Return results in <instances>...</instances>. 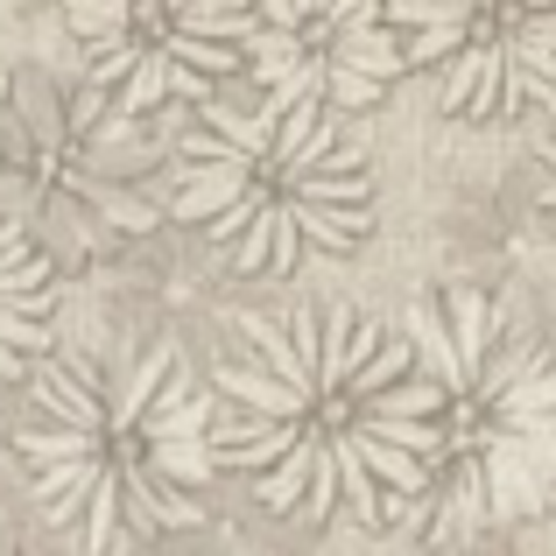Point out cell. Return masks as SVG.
I'll use <instances>...</instances> for the list:
<instances>
[{
	"label": "cell",
	"instance_id": "8992f818",
	"mask_svg": "<svg viewBox=\"0 0 556 556\" xmlns=\"http://www.w3.org/2000/svg\"><path fill=\"white\" fill-rule=\"evenodd\" d=\"M85 85L127 121L212 99L247 64V0H64Z\"/></svg>",
	"mask_w": 556,
	"mask_h": 556
},
{
	"label": "cell",
	"instance_id": "7a4b0ae2",
	"mask_svg": "<svg viewBox=\"0 0 556 556\" xmlns=\"http://www.w3.org/2000/svg\"><path fill=\"white\" fill-rule=\"evenodd\" d=\"M14 458L71 549L127 556L198 521L218 479L212 394L177 353L71 345L28 374Z\"/></svg>",
	"mask_w": 556,
	"mask_h": 556
},
{
	"label": "cell",
	"instance_id": "6da1fadb",
	"mask_svg": "<svg viewBox=\"0 0 556 556\" xmlns=\"http://www.w3.org/2000/svg\"><path fill=\"white\" fill-rule=\"evenodd\" d=\"M212 451L289 521H408L430 486L416 345L339 303L261 311L212 380Z\"/></svg>",
	"mask_w": 556,
	"mask_h": 556
},
{
	"label": "cell",
	"instance_id": "7c38bea8",
	"mask_svg": "<svg viewBox=\"0 0 556 556\" xmlns=\"http://www.w3.org/2000/svg\"><path fill=\"white\" fill-rule=\"evenodd\" d=\"M0 556H36L28 543H14V535H0Z\"/></svg>",
	"mask_w": 556,
	"mask_h": 556
},
{
	"label": "cell",
	"instance_id": "9c48e42d",
	"mask_svg": "<svg viewBox=\"0 0 556 556\" xmlns=\"http://www.w3.org/2000/svg\"><path fill=\"white\" fill-rule=\"evenodd\" d=\"M50 331H56V268L0 204V388L28 380L50 359Z\"/></svg>",
	"mask_w": 556,
	"mask_h": 556
},
{
	"label": "cell",
	"instance_id": "30bf717a",
	"mask_svg": "<svg viewBox=\"0 0 556 556\" xmlns=\"http://www.w3.org/2000/svg\"><path fill=\"white\" fill-rule=\"evenodd\" d=\"M535 163H543V190H535V204H543V218L556 226V99L543 106V141H535Z\"/></svg>",
	"mask_w": 556,
	"mask_h": 556
},
{
	"label": "cell",
	"instance_id": "5b68a950",
	"mask_svg": "<svg viewBox=\"0 0 556 556\" xmlns=\"http://www.w3.org/2000/svg\"><path fill=\"white\" fill-rule=\"evenodd\" d=\"M155 163L141 121L92 85H22L0 127V204L50 268H92L155 218Z\"/></svg>",
	"mask_w": 556,
	"mask_h": 556
},
{
	"label": "cell",
	"instance_id": "52a82bcc",
	"mask_svg": "<svg viewBox=\"0 0 556 556\" xmlns=\"http://www.w3.org/2000/svg\"><path fill=\"white\" fill-rule=\"evenodd\" d=\"M388 22L444 113L515 121L556 99V0H388Z\"/></svg>",
	"mask_w": 556,
	"mask_h": 556
},
{
	"label": "cell",
	"instance_id": "3957f363",
	"mask_svg": "<svg viewBox=\"0 0 556 556\" xmlns=\"http://www.w3.org/2000/svg\"><path fill=\"white\" fill-rule=\"evenodd\" d=\"M430 380V486L416 515L437 543L529 521L556 501V359L486 289H444L408 317Z\"/></svg>",
	"mask_w": 556,
	"mask_h": 556
},
{
	"label": "cell",
	"instance_id": "8fae6325",
	"mask_svg": "<svg viewBox=\"0 0 556 556\" xmlns=\"http://www.w3.org/2000/svg\"><path fill=\"white\" fill-rule=\"evenodd\" d=\"M8 99H14V78H8V64H0V127H8Z\"/></svg>",
	"mask_w": 556,
	"mask_h": 556
},
{
	"label": "cell",
	"instance_id": "ba28073f",
	"mask_svg": "<svg viewBox=\"0 0 556 556\" xmlns=\"http://www.w3.org/2000/svg\"><path fill=\"white\" fill-rule=\"evenodd\" d=\"M247 71L275 99L367 113L408 64L388 0H247Z\"/></svg>",
	"mask_w": 556,
	"mask_h": 556
},
{
	"label": "cell",
	"instance_id": "277c9868",
	"mask_svg": "<svg viewBox=\"0 0 556 556\" xmlns=\"http://www.w3.org/2000/svg\"><path fill=\"white\" fill-rule=\"evenodd\" d=\"M169 212L240 275H296L374 232V177L345 121L317 99L204 106L177 135Z\"/></svg>",
	"mask_w": 556,
	"mask_h": 556
}]
</instances>
